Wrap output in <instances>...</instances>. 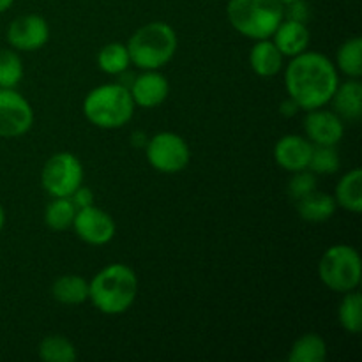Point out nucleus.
<instances>
[{
    "instance_id": "f8f14e48",
    "label": "nucleus",
    "mask_w": 362,
    "mask_h": 362,
    "mask_svg": "<svg viewBox=\"0 0 362 362\" xmlns=\"http://www.w3.org/2000/svg\"><path fill=\"white\" fill-rule=\"evenodd\" d=\"M345 120L332 110H308L303 120L306 138L313 145H338L345 134Z\"/></svg>"
},
{
    "instance_id": "f03ea898",
    "label": "nucleus",
    "mask_w": 362,
    "mask_h": 362,
    "mask_svg": "<svg viewBox=\"0 0 362 362\" xmlns=\"http://www.w3.org/2000/svg\"><path fill=\"white\" fill-rule=\"evenodd\" d=\"M138 297V276L129 265L110 264L88 281V300L105 315H122Z\"/></svg>"
},
{
    "instance_id": "4be33fe9",
    "label": "nucleus",
    "mask_w": 362,
    "mask_h": 362,
    "mask_svg": "<svg viewBox=\"0 0 362 362\" xmlns=\"http://www.w3.org/2000/svg\"><path fill=\"white\" fill-rule=\"evenodd\" d=\"M336 69L356 80L362 76V39L359 35L341 42L336 52Z\"/></svg>"
},
{
    "instance_id": "dca6fc26",
    "label": "nucleus",
    "mask_w": 362,
    "mask_h": 362,
    "mask_svg": "<svg viewBox=\"0 0 362 362\" xmlns=\"http://www.w3.org/2000/svg\"><path fill=\"white\" fill-rule=\"evenodd\" d=\"M332 112L338 113L343 120L357 122L362 117V85L356 78L338 85L331 99Z\"/></svg>"
},
{
    "instance_id": "a878e982",
    "label": "nucleus",
    "mask_w": 362,
    "mask_h": 362,
    "mask_svg": "<svg viewBox=\"0 0 362 362\" xmlns=\"http://www.w3.org/2000/svg\"><path fill=\"white\" fill-rule=\"evenodd\" d=\"M338 320L350 334H359L362 331V297L357 290L343 293L338 308Z\"/></svg>"
},
{
    "instance_id": "423d86ee",
    "label": "nucleus",
    "mask_w": 362,
    "mask_h": 362,
    "mask_svg": "<svg viewBox=\"0 0 362 362\" xmlns=\"http://www.w3.org/2000/svg\"><path fill=\"white\" fill-rule=\"evenodd\" d=\"M318 276L332 292L346 293L357 290L362 278L359 251L349 244H334L327 247L318 262Z\"/></svg>"
},
{
    "instance_id": "6ab92c4d",
    "label": "nucleus",
    "mask_w": 362,
    "mask_h": 362,
    "mask_svg": "<svg viewBox=\"0 0 362 362\" xmlns=\"http://www.w3.org/2000/svg\"><path fill=\"white\" fill-rule=\"evenodd\" d=\"M52 297L64 306H80L88 300V281L83 276H59L52 285Z\"/></svg>"
},
{
    "instance_id": "2f4dec72",
    "label": "nucleus",
    "mask_w": 362,
    "mask_h": 362,
    "mask_svg": "<svg viewBox=\"0 0 362 362\" xmlns=\"http://www.w3.org/2000/svg\"><path fill=\"white\" fill-rule=\"evenodd\" d=\"M299 110L300 108L297 106V103L293 101V99L286 98L285 101L281 103V108H279V112H281V115H285V117H293L297 112H299Z\"/></svg>"
},
{
    "instance_id": "7c9ffc66",
    "label": "nucleus",
    "mask_w": 362,
    "mask_h": 362,
    "mask_svg": "<svg viewBox=\"0 0 362 362\" xmlns=\"http://www.w3.org/2000/svg\"><path fill=\"white\" fill-rule=\"evenodd\" d=\"M71 202L74 204V207L78 209H85V207H90V205H94V193H92L88 187H85L83 184H81L80 187H78L76 191H74L73 194H71Z\"/></svg>"
},
{
    "instance_id": "ddd939ff",
    "label": "nucleus",
    "mask_w": 362,
    "mask_h": 362,
    "mask_svg": "<svg viewBox=\"0 0 362 362\" xmlns=\"http://www.w3.org/2000/svg\"><path fill=\"white\" fill-rule=\"evenodd\" d=\"M315 145L300 134H285L274 145V161L286 172L308 170Z\"/></svg>"
},
{
    "instance_id": "f257e3e1",
    "label": "nucleus",
    "mask_w": 362,
    "mask_h": 362,
    "mask_svg": "<svg viewBox=\"0 0 362 362\" xmlns=\"http://www.w3.org/2000/svg\"><path fill=\"white\" fill-rule=\"evenodd\" d=\"M338 85V69L324 53L306 49L292 57L285 69L286 94L304 112L327 106Z\"/></svg>"
},
{
    "instance_id": "4468645a",
    "label": "nucleus",
    "mask_w": 362,
    "mask_h": 362,
    "mask_svg": "<svg viewBox=\"0 0 362 362\" xmlns=\"http://www.w3.org/2000/svg\"><path fill=\"white\" fill-rule=\"evenodd\" d=\"M129 92L136 106L156 108V106L163 105L168 98L170 83L165 74H161L159 71H144L136 78H133Z\"/></svg>"
},
{
    "instance_id": "39448f33",
    "label": "nucleus",
    "mask_w": 362,
    "mask_h": 362,
    "mask_svg": "<svg viewBox=\"0 0 362 362\" xmlns=\"http://www.w3.org/2000/svg\"><path fill=\"white\" fill-rule=\"evenodd\" d=\"M226 16L240 35L258 41L272 37L285 20V6L279 0H228Z\"/></svg>"
},
{
    "instance_id": "c85d7f7f",
    "label": "nucleus",
    "mask_w": 362,
    "mask_h": 362,
    "mask_svg": "<svg viewBox=\"0 0 362 362\" xmlns=\"http://www.w3.org/2000/svg\"><path fill=\"white\" fill-rule=\"evenodd\" d=\"M317 173H313L311 170H300V172H293V177L288 180L286 191H288V197L293 202H299L300 198L317 191Z\"/></svg>"
},
{
    "instance_id": "2eb2a0df",
    "label": "nucleus",
    "mask_w": 362,
    "mask_h": 362,
    "mask_svg": "<svg viewBox=\"0 0 362 362\" xmlns=\"http://www.w3.org/2000/svg\"><path fill=\"white\" fill-rule=\"evenodd\" d=\"M310 37L311 34L306 23L288 20V18H285L272 34L276 48L281 52L283 57H290V59L306 52L310 46Z\"/></svg>"
},
{
    "instance_id": "aec40b11",
    "label": "nucleus",
    "mask_w": 362,
    "mask_h": 362,
    "mask_svg": "<svg viewBox=\"0 0 362 362\" xmlns=\"http://www.w3.org/2000/svg\"><path fill=\"white\" fill-rule=\"evenodd\" d=\"M334 200L338 207L361 214L362 212V170L354 168L341 177L336 184Z\"/></svg>"
},
{
    "instance_id": "72a5a7b5",
    "label": "nucleus",
    "mask_w": 362,
    "mask_h": 362,
    "mask_svg": "<svg viewBox=\"0 0 362 362\" xmlns=\"http://www.w3.org/2000/svg\"><path fill=\"white\" fill-rule=\"evenodd\" d=\"M4 225H6V211H4L2 204H0V232L4 230Z\"/></svg>"
},
{
    "instance_id": "5701e85b",
    "label": "nucleus",
    "mask_w": 362,
    "mask_h": 362,
    "mask_svg": "<svg viewBox=\"0 0 362 362\" xmlns=\"http://www.w3.org/2000/svg\"><path fill=\"white\" fill-rule=\"evenodd\" d=\"M98 66L103 73L110 76H120L131 66V57L127 46L122 42H108L98 53Z\"/></svg>"
},
{
    "instance_id": "7ed1b4c3",
    "label": "nucleus",
    "mask_w": 362,
    "mask_h": 362,
    "mask_svg": "<svg viewBox=\"0 0 362 362\" xmlns=\"http://www.w3.org/2000/svg\"><path fill=\"white\" fill-rule=\"evenodd\" d=\"M131 64L141 71H159L175 57L179 37L172 25L151 21L138 28L127 41Z\"/></svg>"
},
{
    "instance_id": "f3484780",
    "label": "nucleus",
    "mask_w": 362,
    "mask_h": 362,
    "mask_svg": "<svg viewBox=\"0 0 362 362\" xmlns=\"http://www.w3.org/2000/svg\"><path fill=\"white\" fill-rule=\"evenodd\" d=\"M250 66L262 78H272L283 69V55L271 37L255 41L250 52Z\"/></svg>"
},
{
    "instance_id": "c756f323",
    "label": "nucleus",
    "mask_w": 362,
    "mask_h": 362,
    "mask_svg": "<svg viewBox=\"0 0 362 362\" xmlns=\"http://www.w3.org/2000/svg\"><path fill=\"white\" fill-rule=\"evenodd\" d=\"M285 18L293 21H300V23H308L311 18V9L306 0H296V2L286 4Z\"/></svg>"
},
{
    "instance_id": "9b49d317",
    "label": "nucleus",
    "mask_w": 362,
    "mask_h": 362,
    "mask_svg": "<svg viewBox=\"0 0 362 362\" xmlns=\"http://www.w3.org/2000/svg\"><path fill=\"white\" fill-rule=\"evenodd\" d=\"M49 25L39 14L14 18L7 27V42L16 52H37L48 42Z\"/></svg>"
},
{
    "instance_id": "9d476101",
    "label": "nucleus",
    "mask_w": 362,
    "mask_h": 362,
    "mask_svg": "<svg viewBox=\"0 0 362 362\" xmlns=\"http://www.w3.org/2000/svg\"><path fill=\"white\" fill-rule=\"evenodd\" d=\"M71 228L74 230L78 239L90 246H105L115 237L117 232V225L112 216L95 205L78 209Z\"/></svg>"
},
{
    "instance_id": "412c9836",
    "label": "nucleus",
    "mask_w": 362,
    "mask_h": 362,
    "mask_svg": "<svg viewBox=\"0 0 362 362\" xmlns=\"http://www.w3.org/2000/svg\"><path fill=\"white\" fill-rule=\"evenodd\" d=\"M325 359H327V343L315 332H308L297 338L288 354L290 362H324Z\"/></svg>"
},
{
    "instance_id": "473e14b6",
    "label": "nucleus",
    "mask_w": 362,
    "mask_h": 362,
    "mask_svg": "<svg viewBox=\"0 0 362 362\" xmlns=\"http://www.w3.org/2000/svg\"><path fill=\"white\" fill-rule=\"evenodd\" d=\"M14 4V0H0V14L6 13L11 6Z\"/></svg>"
},
{
    "instance_id": "6e6552de",
    "label": "nucleus",
    "mask_w": 362,
    "mask_h": 362,
    "mask_svg": "<svg viewBox=\"0 0 362 362\" xmlns=\"http://www.w3.org/2000/svg\"><path fill=\"white\" fill-rule=\"evenodd\" d=\"M145 158L148 165L161 173H179L187 168L191 151L187 141L173 131H161L145 144Z\"/></svg>"
},
{
    "instance_id": "cd10ccee",
    "label": "nucleus",
    "mask_w": 362,
    "mask_h": 362,
    "mask_svg": "<svg viewBox=\"0 0 362 362\" xmlns=\"http://www.w3.org/2000/svg\"><path fill=\"white\" fill-rule=\"evenodd\" d=\"M339 166H341V158L334 145H315L308 170L317 175H331L338 172Z\"/></svg>"
},
{
    "instance_id": "a211bd4d",
    "label": "nucleus",
    "mask_w": 362,
    "mask_h": 362,
    "mask_svg": "<svg viewBox=\"0 0 362 362\" xmlns=\"http://www.w3.org/2000/svg\"><path fill=\"white\" fill-rule=\"evenodd\" d=\"M297 214L306 223H325L334 216L338 204L334 197L324 191H313L308 197L296 202Z\"/></svg>"
},
{
    "instance_id": "f704fd0d",
    "label": "nucleus",
    "mask_w": 362,
    "mask_h": 362,
    "mask_svg": "<svg viewBox=\"0 0 362 362\" xmlns=\"http://www.w3.org/2000/svg\"><path fill=\"white\" fill-rule=\"evenodd\" d=\"M279 2H281L283 6H286V4H290V2H296V0H279Z\"/></svg>"
},
{
    "instance_id": "393cba45",
    "label": "nucleus",
    "mask_w": 362,
    "mask_h": 362,
    "mask_svg": "<svg viewBox=\"0 0 362 362\" xmlns=\"http://www.w3.org/2000/svg\"><path fill=\"white\" fill-rule=\"evenodd\" d=\"M74 216H76V207L71 202L69 197L52 198L45 209V223L48 228L55 232H64L73 226Z\"/></svg>"
},
{
    "instance_id": "20e7f679",
    "label": "nucleus",
    "mask_w": 362,
    "mask_h": 362,
    "mask_svg": "<svg viewBox=\"0 0 362 362\" xmlns=\"http://www.w3.org/2000/svg\"><path fill=\"white\" fill-rule=\"evenodd\" d=\"M133 98L124 83H105L92 88L83 99V115L99 129H119L134 115Z\"/></svg>"
},
{
    "instance_id": "bb28decb",
    "label": "nucleus",
    "mask_w": 362,
    "mask_h": 362,
    "mask_svg": "<svg viewBox=\"0 0 362 362\" xmlns=\"http://www.w3.org/2000/svg\"><path fill=\"white\" fill-rule=\"evenodd\" d=\"M23 60L13 48H0V88H16L23 80Z\"/></svg>"
},
{
    "instance_id": "1a4fd4ad",
    "label": "nucleus",
    "mask_w": 362,
    "mask_h": 362,
    "mask_svg": "<svg viewBox=\"0 0 362 362\" xmlns=\"http://www.w3.org/2000/svg\"><path fill=\"white\" fill-rule=\"evenodd\" d=\"M34 110L16 88H0V138H20L30 131Z\"/></svg>"
},
{
    "instance_id": "b1692460",
    "label": "nucleus",
    "mask_w": 362,
    "mask_h": 362,
    "mask_svg": "<svg viewBox=\"0 0 362 362\" xmlns=\"http://www.w3.org/2000/svg\"><path fill=\"white\" fill-rule=\"evenodd\" d=\"M39 357L45 362H74L78 357L76 346L66 336H46L39 343Z\"/></svg>"
},
{
    "instance_id": "0eeeda50",
    "label": "nucleus",
    "mask_w": 362,
    "mask_h": 362,
    "mask_svg": "<svg viewBox=\"0 0 362 362\" xmlns=\"http://www.w3.org/2000/svg\"><path fill=\"white\" fill-rule=\"evenodd\" d=\"M83 184V165L73 152H57L41 170V186L52 198L71 197Z\"/></svg>"
}]
</instances>
